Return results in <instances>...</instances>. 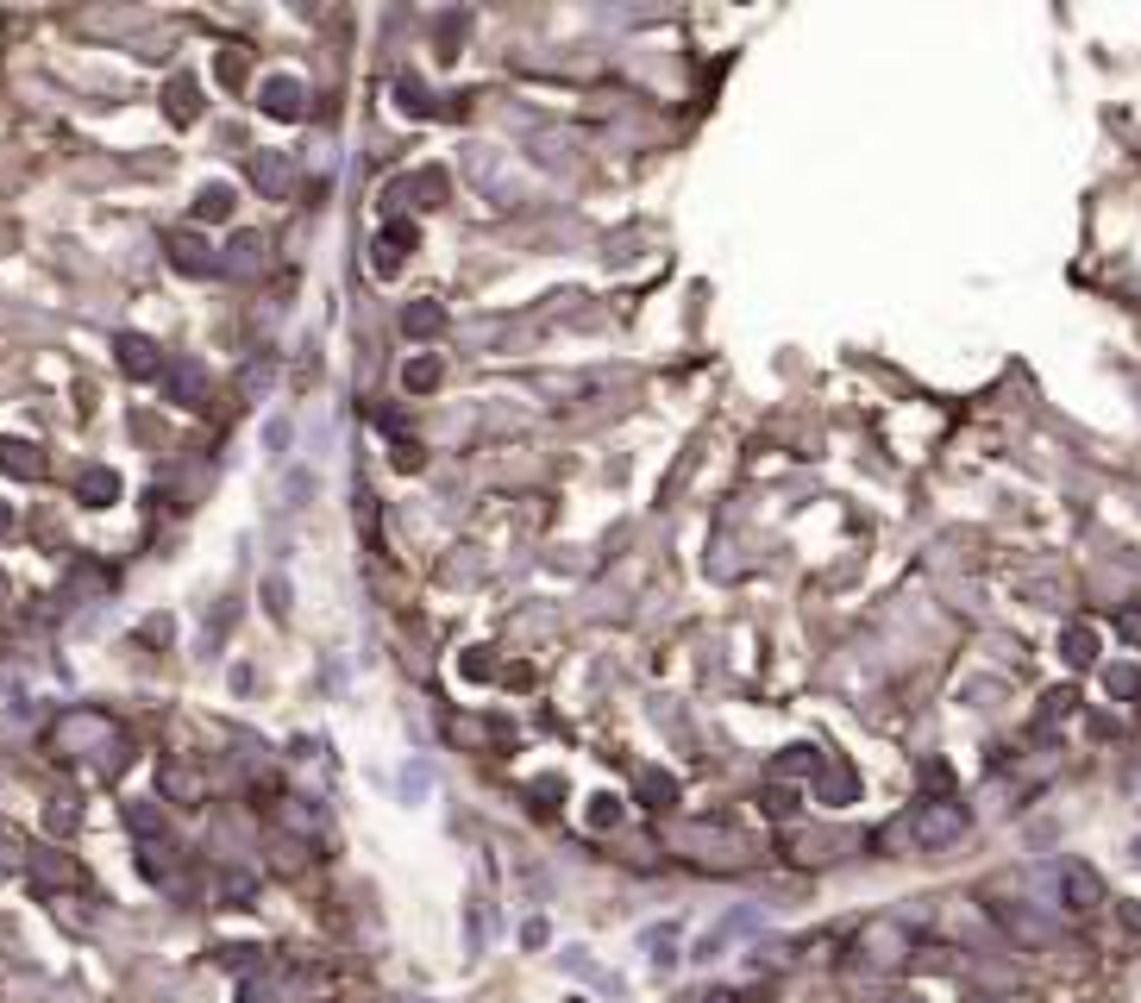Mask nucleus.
I'll return each mask as SVG.
<instances>
[{"instance_id": "f257e3e1", "label": "nucleus", "mask_w": 1141, "mask_h": 1003, "mask_svg": "<svg viewBox=\"0 0 1141 1003\" xmlns=\"http://www.w3.org/2000/svg\"><path fill=\"white\" fill-rule=\"evenodd\" d=\"M113 352H120V370H126V377H157V345L145 339V333H120V339H113Z\"/></svg>"}, {"instance_id": "f03ea898", "label": "nucleus", "mask_w": 1141, "mask_h": 1003, "mask_svg": "<svg viewBox=\"0 0 1141 1003\" xmlns=\"http://www.w3.org/2000/svg\"><path fill=\"white\" fill-rule=\"evenodd\" d=\"M301 82H289V76H276V82H264V113L270 120H301Z\"/></svg>"}, {"instance_id": "7ed1b4c3", "label": "nucleus", "mask_w": 1141, "mask_h": 1003, "mask_svg": "<svg viewBox=\"0 0 1141 1003\" xmlns=\"http://www.w3.org/2000/svg\"><path fill=\"white\" fill-rule=\"evenodd\" d=\"M0 464H7L13 477H44V452L38 446H26V439H0Z\"/></svg>"}, {"instance_id": "20e7f679", "label": "nucleus", "mask_w": 1141, "mask_h": 1003, "mask_svg": "<svg viewBox=\"0 0 1141 1003\" xmlns=\"http://www.w3.org/2000/svg\"><path fill=\"white\" fill-rule=\"evenodd\" d=\"M408 245H414V232H408V226H389L383 239H377V258H370V264H377V276L402 270V251H408Z\"/></svg>"}, {"instance_id": "39448f33", "label": "nucleus", "mask_w": 1141, "mask_h": 1003, "mask_svg": "<svg viewBox=\"0 0 1141 1003\" xmlns=\"http://www.w3.org/2000/svg\"><path fill=\"white\" fill-rule=\"evenodd\" d=\"M195 113H201V88H195L189 76H176V82H170V120H176V126H189Z\"/></svg>"}, {"instance_id": "423d86ee", "label": "nucleus", "mask_w": 1141, "mask_h": 1003, "mask_svg": "<svg viewBox=\"0 0 1141 1003\" xmlns=\"http://www.w3.org/2000/svg\"><path fill=\"white\" fill-rule=\"evenodd\" d=\"M170 258H176V270H195V276L214 270V258H207V251L189 239V232H176V239H170Z\"/></svg>"}, {"instance_id": "0eeeda50", "label": "nucleus", "mask_w": 1141, "mask_h": 1003, "mask_svg": "<svg viewBox=\"0 0 1141 1003\" xmlns=\"http://www.w3.org/2000/svg\"><path fill=\"white\" fill-rule=\"evenodd\" d=\"M226 214H232V189L226 182H207L195 195V220H226Z\"/></svg>"}, {"instance_id": "6e6552de", "label": "nucleus", "mask_w": 1141, "mask_h": 1003, "mask_svg": "<svg viewBox=\"0 0 1141 1003\" xmlns=\"http://www.w3.org/2000/svg\"><path fill=\"white\" fill-rule=\"evenodd\" d=\"M113 496H120V477L113 471H82V502L88 508H107Z\"/></svg>"}, {"instance_id": "1a4fd4ad", "label": "nucleus", "mask_w": 1141, "mask_h": 1003, "mask_svg": "<svg viewBox=\"0 0 1141 1003\" xmlns=\"http://www.w3.org/2000/svg\"><path fill=\"white\" fill-rule=\"evenodd\" d=\"M402 326H408V333H433V326H439V301H414V308L402 314Z\"/></svg>"}, {"instance_id": "9d476101", "label": "nucleus", "mask_w": 1141, "mask_h": 1003, "mask_svg": "<svg viewBox=\"0 0 1141 1003\" xmlns=\"http://www.w3.org/2000/svg\"><path fill=\"white\" fill-rule=\"evenodd\" d=\"M402 383H408V389H433V383H439V364H433V358H414V364L402 370Z\"/></svg>"}]
</instances>
